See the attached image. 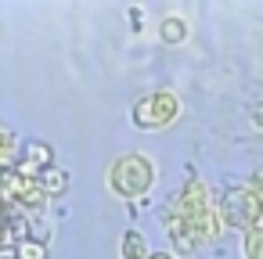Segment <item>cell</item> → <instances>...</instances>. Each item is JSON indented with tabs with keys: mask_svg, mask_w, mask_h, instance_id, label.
<instances>
[{
	"mask_svg": "<svg viewBox=\"0 0 263 259\" xmlns=\"http://www.w3.org/2000/svg\"><path fill=\"white\" fill-rule=\"evenodd\" d=\"M148 259H177V255H170V252H152Z\"/></svg>",
	"mask_w": 263,
	"mask_h": 259,
	"instance_id": "obj_14",
	"label": "cell"
},
{
	"mask_svg": "<svg viewBox=\"0 0 263 259\" xmlns=\"http://www.w3.org/2000/svg\"><path fill=\"white\" fill-rule=\"evenodd\" d=\"M36 184H40V191L51 198V194H65V187H69V176H65V169H47L44 176H36Z\"/></svg>",
	"mask_w": 263,
	"mask_h": 259,
	"instance_id": "obj_9",
	"label": "cell"
},
{
	"mask_svg": "<svg viewBox=\"0 0 263 259\" xmlns=\"http://www.w3.org/2000/svg\"><path fill=\"white\" fill-rule=\"evenodd\" d=\"M152 184H155V166L144 155H123L108 169V187L116 191V198H141L152 191Z\"/></svg>",
	"mask_w": 263,
	"mask_h": 259,
	"instance_id": "obj_2",
	"label": "cell"
},
{
	"mask_svg": "<svg viewBox=\"0 0 263 259\" xmlns=\"http://www.w3.org/2000/svg\"><path fill=\"white\" fill-rule=\"evenodd\" d=\"M166 234L173 237V248H177V252H184V255L198 245V237H195V234H191V230H187L177 216H170V212H166Z\"/></svg>",
	"mask_w": 263,
	"mask_h": 259,
	"instance_id": "obj_6",
	"label": "cell"
},
{
	"mask_svg": "<svg viewBox=\"0 0 263 259\" xmlns=\"http://www.w3.org/2000/svg\"><path fill=\"white\" fill-rule=\"evenodd\" d=\"M170 216H177L198 241H202V237H213V234L220 230V216H216V209H213V202H209V191H205V184H198V180H191V184L177 194V205H173Z\"/></svg>",
	"mask_w": 263,
	"mask_h": 259,
	"instance_id": "obj_1",
	"label": "cell"
},
{
	"mask_svg": "<svg viewBox=\"0 0 263 259\" xmlns=\"http://www.w3.org/2000/svg\"><path fill=\"white\" fill-rule=\"evenodd\" d=\"M159 36H162V44H184L187 40V22L177 18V15H170V18H162Z\"/></svg>",
	"mask_w": 263,
	"mask_h": 259,
	"instance_id": "obj_7",
	"label": "cell"
},
{
	"mask_svg": "<svg viewBox=\"0 0 263 259\" xmlns=\"http://www.w3.org/2000/svg\"><path fill=\"white\" fill-rule=\"evenodd\" d=\"M15 252H18V259H47V248L44 245H33V241H18Z\"/></svg>",
	"mask_w": 263,
	"mask_h": 259,
	"instance_id": "obj_12",
	"label": "cell"
},
{
	"mask_svg": "<svg viewBox=\"0 0 263 259\" xmlns=\"http://www.w3.org/2000/svg\"><path fill=\"white\" fill-rule=\"evenodd\" d=\"M259 216H263V198L252 191V187H234V191H227L223 194V202H220V220L227 223V227H238V230H252V227H259Z\"/></svg>",
	"mask_w": 263,
	"mask_h": 259,
	"instance_id": "obj_3",
	"label": "cell"
},
{
	"mask_svg": "<svg viewBox=\"0 0 263 259\" xmlns=\"http://www.w3.org/2000/svg\"><path fill=\"white\" fill-rule=\"evenodd\" d=\"M241 252H245V259H263V227H252V230L245 234Z\"/></svg>",
	"mask_w": 263,
	"mask_h": 259,
	"instance_id": "obj_11",
	"label": "cell"
},
{
	"mask_svg": "<svg viewBox=\"0 0 263 259\" xmlns=\"http://www.w3.org/2000/svg\"><path fill=\"white\" fill-rule=\"evenodd\" d=\"M180 115V97L170 94V90H159V94H148L134 105V126L137 130H162L170 126L173 119Z\"/></svg>",
	"mask_w": 263,
	"mask_h": 259,
	"instance_id": "obj_4",
	"label": "cell"
},
{
	"mask_svg": "<svg viewBox=\"0 0 263 259\" xmlns=\"http://www.w3.org/2000/svg\"><path fill=\"white\" fill-rule=\"evenodd\" d=\"M0 259H18V252H15V248H8V245H4V248H0Z\"/></svg>",
	"mask_w": 263,
	"mask_h": 259,
	"instance_id": "obj_13",
	"label": "cell"
},
{
	"mask_svg": "<svg viewBox=\"0 0 263 259\" xmlns=\"http://www.w3.org/2000/svg\"><path fill=\"white\" fill-rule=\"evenodd\" d=\"M47 237H51V227H47L44 220L29 216V223H26V230H22V241H33V245H44V248H47Z\"/></svg>",
	"mask_w": 263,
	"mask_h": 259,
	"instance_id": "obj_10",
	"label": "cell"
},
{
	"mask_svg": "<svg viewBox=\"0 0 263 259\" xmlns=\"http://www.w3.org/2000/svg\"><path fill=\"white\" fill-rule=\"evenodd\" d=\"M47 169H54V151H51V144H44V141H29V144L18 151V158H15V173L26 176V180H36V176H44Z\"/></svg>",
	"mask_w": 263,
	"mask_h": 259,
	"instance_id": "obj_5",
	"label": "cell"
},
{
	"mask_svg": "<svg viewBox=\"0 0 263 259\" xmlns=\"http://www.w3.org/2000/svg\"><path fill=\"white\" fill-rule=\"evenodd\" d=\"M152 252H148V241H144V234L141 230H126L123 234V259H148Z\"/></svg>",
	"mask_w": 263,
	"mask_h": 259,
	"instance_id": "obj_8",
	"label": "cell"
}]
</instances>
